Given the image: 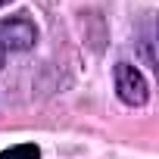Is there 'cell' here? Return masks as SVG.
Instances as JSON below:
<instances>
[{"instance_id":"1","label":"cell","mask_w":159,"mask_h":159,"mask_svg":"<svg viewBox=\"0 0 159 159\" xmlns=\"http://www.w3.org/2000/svg\"><path fill=\"white\" fill-rule=\"evenodd\" d=\"M112 75H116V94H119V100H122L125 106H147V100H150V84H147V78H143V72H140L137 66H131V62H116Z\"/></svg>"},{"instance_id":"2","label":"cell","mask_w":159,"mask_h":159,"mask_svg":"<svg viewBox=\"0 0 159 159\" xmlns=\"http://www.w3.org/2000/svg\"><path fill=\"white\" fill-rule=\"evenodd\" d=\"M38 44V28L25 16H13L0 22V53H25Z\"/></svg>"},{"instance_id":"4","label":"cell","mask_w":159,"mask_h":159,"mask_svg":"<svg viewBox=\"0 0 159 159\" xmlns=\"http://www.w3.org/2000/svg\"><path fill=\"white\" fill-rule=\"evenodd\" d=\"M0 3H3V0H0Z\"/></svg>"},{"instance_id":"3","label":"cell","mask_w":159,"mask_h":159,"mask_svg":"<svg viewBox=\"0 0 159 159\" xmlns=\"http://www.w3.org/2000/svg\"><path fill=\"white\" fill-rule=\"evenodd\" d=\"M0 159H41V147L38 143H16L0 153Z\"/></svg>"}]
</instances>
